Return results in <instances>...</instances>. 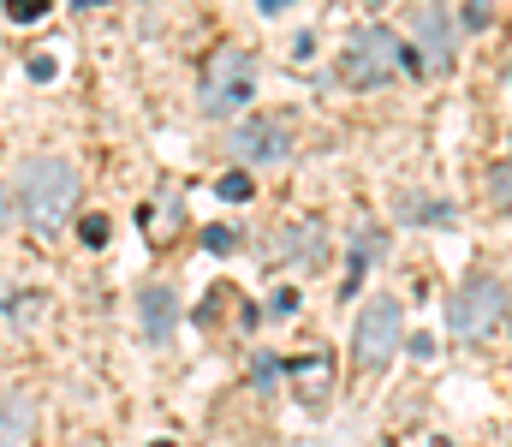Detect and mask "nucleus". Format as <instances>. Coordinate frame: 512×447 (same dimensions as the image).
Returning a JSON list of instances; mask_svg holds the SVG:
<instances>
[{
	"instance_id": "nucleus-1",
	"label": "nucleus",
	"mask_w": 512,
	"mask_h": 447,
	"mask_svg": "<svg viewBox=\"0 0 512 447\" xmlns=\"http://www.w3.org/2000/svg\"><path fill=\"white\" fill-rule=\"evenodd\" d=\"M18 209L42 239H60L66 215L78 209V167L60 155H36L18 167Z\"/></svg>"
},
{
	"instance_id": "nucleus-2",
	"label": "nucleus",
	"mask_w": 512,
	"mask_h": 447,
	"mask_svg": "<svg viewBox=\"0 0 512 447\" xmlns=\"http://www.w3.org/2000/svg\"><path fill=\"white\" fill-rule=\"evenodd\" d=\"M405 66H417L411 42H399V36L382 30V24L352 30V42H346V54H340V78H346L352 90H376V84H387V78H399Z\"/></svg>"
},
{
	"instance_id": "nucleus-3",
	"label": "nucleus",
	"mask_w": 512,
	"mask_h": 447,
	"mask_svg": "<svg viewBox=\"0 0 512 447\" xmlns=\"http://www.w3.org/2000/svg\"><path fill=\"white\" fill-rule=\"evenodd\" d=\"M251 102H256V54L239 48V42L215 48L209 54V72H203V114L209 120H227V114H239Z\"/></svg>"
},
{
	"instance_id": "nucleus-4",
	"label": "nucleus",
	"mask_w": 512,
	"mask_h": 447,
	"mask_svg": "<svg viewBox=\"0 0 512 447\" xmlns=\"http://www.w3.org/2000/svg\"><path fill=\"white\" fill-rule=\"evenodd\" d=\"M507 316V287L501 281H465L459 293L447 298V328L459 334V340H489L495 334V322Z\"/></svg>"
},
{
	"instance_id": "nucleus-5",
	"label": "nucleus",
	"mask_w": 512,
	"mask_h": 447,
	"mask_svg": "<svg viewBox=\"0 0 512 447\" xmlns=\"http://www.w3.org/2000/svg\"><path fill=\"white\" fill-rule=\"evenodd\" d=\"M399 334H405L399 304H393V298H370V304L358 310V322H352V358H358L364 370H382L387 358L399 352Z\"/></svg>"
},
{
	"instance_id": "nucleus-6",
	"label": "nucleus",
	"mask_w": 512,
	"mask_h": 447,
	"mask_svg": "<svg viewBox=\"0 0 512 447\" xmlns=\"http://www.w3.org/2000/svg\"><path fill=\"white\" fill-rule=\"evenodd\" d=\"M280 257H286V263H304V269H322V263H328V227H322L316 215L292 221V227L280 233Z\"/></svg>"
},
{
	"instance_id": "nucleus-7",
	"label": "nucleus",
	"mask_w": 512,
	"mask_h": 447,
	"mask_svg": "<svg viewBox=\"0 0 512 447\" xmlns=\"http://www.w3.org/2000/svg\"><path fill=\"white\" fill-rule=\"evenodd\" d=\"M292 394H298L304 406H328V400H334V358H328V352L298 358V364H292Z\"/></svg>"
},
{
	"instance_id": "nucleus-8",
	"label": "nucleus",
	"mask_w": 512,
	"mask_h": 447,
	"mask_svg": "<svg viewBox=\"0 0 512 447\" xmlns=\"http://www.w3.org/2000/svg\"><path fill=\"white\" fill-rule=\"evenodd\" d=\"M233 149H239L245 161H280V155H286V126H280V120L239 126V132H233Z\"/></svg>"
},
{
	"instance_id": "nucleus-9",
	"label": "nucleus",
	"mask_w": 512,
	"mask_h": 447,
	"mask_svg": "<svg viewBox=\"0 0 512 447\" xmlns=\"http://www.w3.org/2000/svg\"><path fill=\"white\" fill-rule=\"evenodd\" d=\"M36 430V400L30 394H6L0 400V447H24Z\"/></svg>"
},
{
	"instance_id": "nucleus-10",
	"label": "nucleus",
	"mask_w": 512,
	"mask_h": 447,
	"mask_svg": "<svg viewBox=\"0 0 512 447\" xmlns=\"http://www.w3.org/2000/svg\"><path fill=\"white\" fill-rule=\"evenodd\" d=\"M173 322H179V298H173V287H149V293H143V328H149V340H167Z\"/></svg>"
},
{
	"instance_id": "nucleus-11",
	"label": "nucleus",
	"mask_w": 512,
	"mask_h": 447,
	"mask_svg": "<svg viewBox=\"0 0 512 447\" xmlns=\"http://www.w3.org/2000/svg\"><path fill=\"white\" fill-rule=\"evenodd\" d=\"M417 36H423L429 66L447 72V66H453V30H447V18H441V12H423V18H417Z\"/></svg>"
},
{
	"instance_id": "nucleus-12",
	"label": "nucleus",
	"mask_w": 512,
	"mask_h": 447,
	"mask_svg": "<svg viewBox=\"0 0 512 447\" xmlns=\"http://www.w3.org/2000/svg\"><path fill=\"white\" fill-rule=\"evenodd\" d=\"M489 203L512 215V161H495V167H489Z\"/></svg>"
},
{
	"instance_id": "nucleus-13",
	"label": "nucleus",
	"mask_w": 512,
	"mask_h": 447,
	"mask_svg": "<svg viewBox=\"0 0 512 447\" xmlns=\"http://www.w3.org/2000/svg\"><path fill=\"white\" fill-rule=\"evenodd\" d=\"M215 197H227V203H245V197H251V173H245V167H233V173H221V185H215Z\"/></svg>"
},
{
	"instance_id": "nucleus-14",
	"label": "nucleus",
	"mask_w": 512,
	"mask_h": 447,
	"mask_svg": "<svg viewBox=\"0 0 512 447\" xmlns=\"http://www.w3.org/2000/svg\"><path fill=\"white\" fill-rule=\"evenodd\" d=\"M48 6L54 0H6V18L12 24H36V18H48Z\"/></svg>"
},
{
	"instance_id": "nucleus-15",
	"label": "nucleus",
	"mask_w": 512,
	"mask_h": 447,
	"mask_svg": "<svg viewBox=\"0 0 512 447\" xmlns=\"http://www.w3.org/2000/svg\"><path fill=\"white\" fill-rule=\"evenodd\" d=\"M78 233H84V245H90V251H102V245H108V215H84V227H78Z\"/></svg>"
},
{
	"instance_id": "nucleus-16",
	"label": "nucleus",
	"mask_w": 512,
	"mask_h": 447,
	"mask_svg": "<svg viewBox=\"0 0 512 447\" xmlns=\"http://www.w3.org/2000/svg\"><path fill=\"white\" fill-rule=\"evenodd\" d=\"M54 72H60V60H54V54H30V78H36V84H48Z\"/></svg>"
},
{
	"instance_id": "nucleus-17",
	"label": "nucleus",
	"mask_w": 512,
	"mask_h": 447,
	"mask_svg": "<svg viewBox=\"0 0 512 447\" xmlns=\"http://www.w3.org/2000/svg\"><path fill=\"white\" fill-rule=\"evenodd\" d=\"M489 18H495V0H471V6H465V24H471V30H483Z\"/></svg>"
},
{
	"instance_id": "nucleus-18",
	"label": "nucleus",
	"mask_w": 512,
	"mask_h": 447,
	"mask_svg": "<svg viewBox=\"0 0 512 447\" xmlns=\"http://www.w3.org/2000/svg\"><path fill=\"white\" fill-rule=\"evenodd\" d=\"M233 239H239L233 227H209V233H203V245H209V251H233Z\"/></svg>"
},
{
	"instance_id": "nucleus-19",
	"label": "nucleus",
	"mask_w": 512,
	"mask_h": 447,
	"mask_svg": "<svg viewBox=\"0 0 512 447\" xmlns=\"http://www.w3.org/2000/svg\"><path fill=\"white\" fill-rule=\"evenodd\" d=\"M256 6H262V12H286L292 0H256Z\"/></svg>"
},
{
	"instance_id": "nucleus-20",
	"label": "nucleus",
	"mask_w": 512,
	"mask_h": 447,
	"mask_svg": "<svg viewBox=\"0 0 512 447\" xmlns=\"http://www.w3.org/2000/svg\"><path fill=\"white\" fill-rule=\"evenodd\" d=\"M364 6H370V12H382V6H387V0H364Z\"/></svg>"
},
{
	"instance_id": "nucleus-21",
	"label": "nucleus",
	"mask_w": 512,
	"mask_h": 447,
	"mask_svg": "<svg viewBox=\"0 0 512 447\" xmlns=\"http://www.w3.org/2000/svg\"><path fill=\"white\" fill-rule=\"evenodd\" d=\"M507 328H512V287H507Z\"/></svg>"
},
{
	"instance_id": "nucleus-22",
	"label": "nucleus",
	"mask_w": 512,
	"mask_h": 447,
	"mask_svg": "<svg viewBox=\"0 0 512 447\" xmlns=\"http://www.w3.org/2000/svg\"><path fill=\"white\" fill-rule=\"evenodd\" d=\"M72 6H102V0H72Z\"/></svg>"
},
{
	"instance_id": "nucleus-23",
	"label": "nucleus",
	"mask_w": 512,
	"mask_h": 447,
	"mask_svg": "<svg viewBox=\"0 0 512 447\" xmlns=\"http://www.w3.org/2000/svg\"><path fill=\"white\" fill-rule=\"evenodd\" d=\"M155 447H173V442H155Z\"/></svg>"
}]
</instances>
